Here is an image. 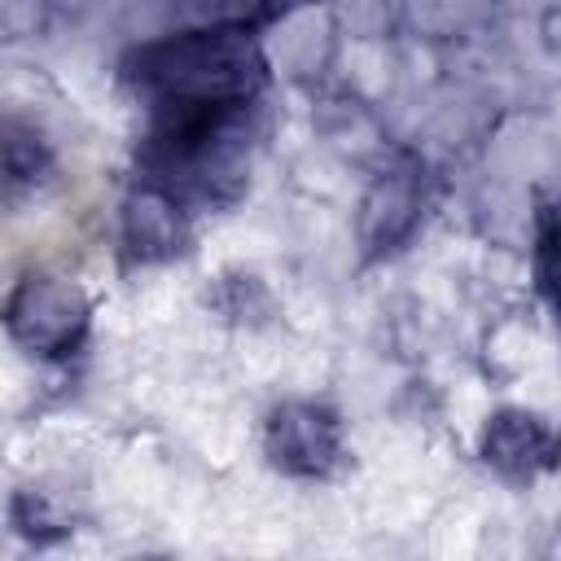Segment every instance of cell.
Wrapping results in <instances>:
<instances>
[{"mask_svg": "<svg viewBox=\"0 0 561 561\" xmlns=\"http://www.w3.org/2000/svg\"><path fill=\"white\" fill-rule=\"evenodd\" d=\"M127 79L149 114L140 184L162 206H219L241 188L263 96V57L245 26L184 31L145 44Z\"/></svg>", "mask_w": 561, "mask_h": 561, "instance_id": "obj_1", "label": "cell"}, {"mask_svg": "<svg viewBox=\"0 0 561 561\" xmlns=\"http://www.w3.org/2000/svg\"><path fill=\"white\" fill-rule=\"evenodd\" d=\"M280 416L298 430V438H294L289 430H276V425H272V456H276L285 469H294V473H320V469L333 460V451H337V430H333V421L320 416L316 408H285Z\"/></svg>", "mask_w": 561, "mask_h": 561, "instance_id": "obj_2", "label": "cell"}, {"mask_svg": "<svg viewBox=\"0 0 561 561\" xmlns=\"http://www.w3.org/2000/svg\"><path fill=\"white\" fill-rule=\"evenodd\" d=\"M535 272H539V289H543V298H548V307L557 316V329H561V206L539 228Z\"/></svg>", "mask_w": 561, "mask_h": 561, "instance_id": "obj_3", "label": "cell"}]
</instances>
